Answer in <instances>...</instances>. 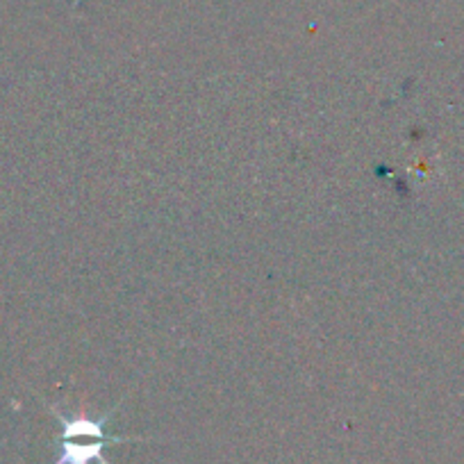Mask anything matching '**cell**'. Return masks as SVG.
Here are the masks:
<instances>
[{
	"instance_id": "obj_1",
	"label": "cell",
	"mask_w": 464,
	"mask_h": 464,
	"mask_svg": "<svg viewBox=\"0 0 464 464\" xmlns=\"http://www.w3.org/2000/svg\"><path fill=\"white\" fill-rule=\"evenodd\" d=\"M57 417H60L64 432H62V455L55 464H107V446L128 441L126 437L107 435V419H92L84 414H78V417L57 414Z\"/></svg>"
}]
</instances>
